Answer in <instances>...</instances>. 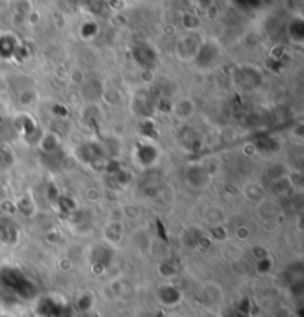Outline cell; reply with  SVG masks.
<instances>
[]
</instances>
